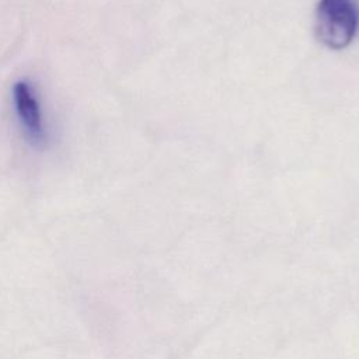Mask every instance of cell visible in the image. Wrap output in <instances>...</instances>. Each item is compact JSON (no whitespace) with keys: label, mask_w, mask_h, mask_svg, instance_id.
I'll return each mask as SVG.
<instances>
[{"label":"cell","mask_w":359,"mask_h":359,"mask_svg":"<svg viewBox=\"0 0 359 359\" xmlns=\"http://www.w3.org/2000/svg\"><path fill=\"white\" fill-rule=\"evenodd\" d=\"M358 28V10L352 0H320L316 10L318 39L331 49L348 46Z\"/></svg>","instance_id":"6da1fadb"},{"label":"cell","mask_w":359,"mask_h":359,"mask_svg":"<svg viewBox=\"0 0 359 359\" xmlns=\"http://www.w3.org/2000/svg\"><path fill=\"white\" fill-rule=\"evenodd\" d=\"M14 102L17 114L27 133L35 142L43 140V123L38 100L29 83L17 81L14 86Z\"/></svg>","instance_id":"7a4b0ae2"}]
</instances>
